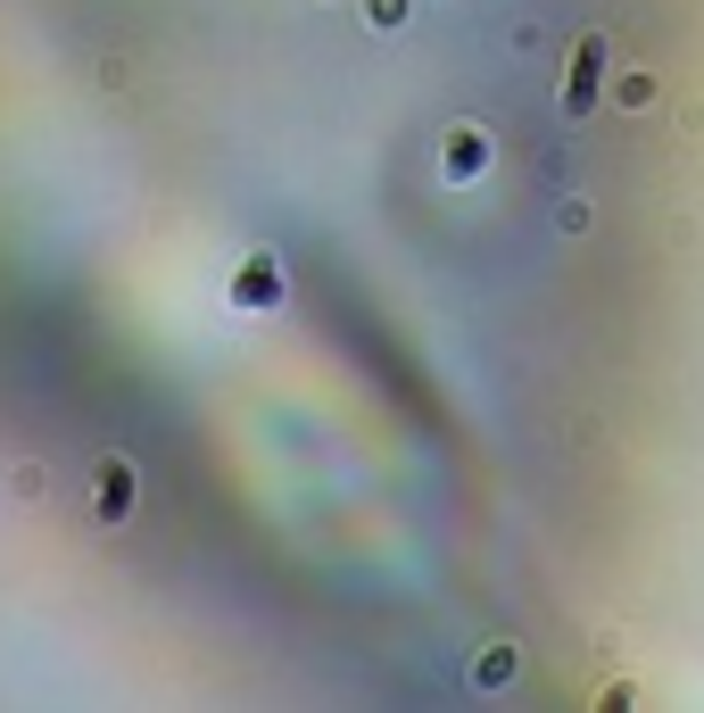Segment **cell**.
<instances>
[{
    "label": "cell",
    "instance_id": "cell-1",
    "mask_svg": "<svg viewBox=\"0 0 704 713\" xmlns=\"http://www.w3.org/2000/svg\"><path fill=\"white\" fill-rule=\"evenodd\" d=\"M605 76H613V42L605 34H580L572 42V76H564V116H589L597 92H605Z\"/></svg>",
    "mask_w": 704,
    "mask_h": 713
},
{
    "label": "cell",
    "instance_id": "cell-5",
    "mask_svg": "<svg viewBox=\"0 0 704 713\" xmlns=\"http://www.w3.org/2000/svg\"><path fill=\"white\" fill-rule=\"evenodd\" d=\"M556 225L580 241V233H589V200H564V207H556Z\"/></svg>",
    "mask_w": 704,
    "mask_h": 713
},
{
    "label": "cell",
    "instance_id": "cell-3",
    "mask_svg": "<svg viewBox=\"0 0 704 713\" xmlns=\"http://www.w3.org/2000/svg\"><path fill=\"white\" fill-rule=\"evenodd\" d=\"M605 83H613V100H622V109H655V100H663V83L638 76V67H631V76H605Z\"/></svg>",
    "mask_w": 704,
    "mask_h": 713
},
{
    "label": "cell",
    "instance_id": "cell-6",
    "mask_svg": "<svg viewBox=\"0 0 704 713\" xmlns=\"http://www.w3.org/2000/svg\"><path fill=\"white\" fill-rule=\"evenodd\" d=\"M407 9L415 0H373V25H407Z\"/></svg>",
    "mask_w": 704,
    "mask_h": 713
},
{
    "label": "cell",
    "instance_id": "cell-4",
    "mask_svg": "<svg viewBox=\"0 0 704 713\" xmlns=\"http://www.w3.org/2000/svg\"><path fill=\"white\" fill-rule=\"evenodd\" d=\"M514 647H481V689H506V680H514Z\"/></svg>",
    "mask_w": 704,
    "mask_h": 713
},
{
    "label": "cell",
    "instance_id": "cell-2",
    "mask_svg": "<svg viewBox=\"0 0 704 713\" xmlns=\"http://www.w3.org/2000/svg\"><path fill=\"white\" fill-rule=\"evenodd\" d=\"M481 167H489V133L456 125V133H447V174H481Z\"/></svg>",
    "mask_w": 704,
    "mask_h": 713
}]
</instances>
